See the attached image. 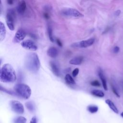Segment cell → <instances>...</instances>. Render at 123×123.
<instances>
[{"instance_id":"obj_1","label":"cell","mask_w":123,"mask_h":123,"mask_svg":"<svg viewBox=\"0 0 123 123\" xmlns=\"http://www.w3.org/2000/svg\"><path fill=\"white\" fill-rule=\"evenodd\" d=\"M24 64L26 69L33 73L37 72L40 67L39 59L37 54L35 52H30L26 55Z\"/></svg>"},{"instance_id":"obj_2","label":"cell","mask_w":123,"mask_h":123,"mask_svg":"<svg viewBox=\"0 0 123 123\" xmlns=\"http://www.w3.org/2000/svg\"><path fill=\"white\" fill-rule=\"evenodd\" d=\"M16 79V75L14 68L9 63L4 64L0 69V80L4 83H12Z\"/></svg>"},{"instance_id":"obj_3","label":"cell","mask_w":123,"mask_h":123,"mask_svg":"<svg viewBox=\"0 0 123 123\" xmlns=\"http://www.w3.org/2000/svg\"><path fill=\"white\" fill-rule=\"evenodd\" d=\"M15 93L21 97L27 99L31 95V89L27 85L23 83L17 84L14 87Z\"/></svg>"},{"instance_id":"obj_4","label":"cell","mask_w":123,"mask_h":123,"mask_svg":"<svg viewBox=\"0 0 123 123\" xmlns=\"http://www.w3.org/2000/svg\"><path fill=\"white\" fill-rule=\"evenodd\" d=\"M62 16L71 18H80L84 16V15L78 10L72 8H64L61 11Z\"/></svg>"},{"instance_id":"obj_5","label":"cell","mask_w":123,"mask_h":123,"mask_svg":"<svg viewBox=\"0 0 123 123\" xmlns=\"http://www.w3.org/2000/svg\"><path fill=\"white\" fill-rule=\"evenodd\" d=\"M15 19V13L13 9L8 10L6 15V22L7 25L10 30H14V23Z\"/></svg>"},{"instance_id":"obj_6","label":"cell","mask_w":123,"mask_h":123,"mask_svg":"<svg viewBox=\"0 0 123 123\" xmlns=\"http://www.w3.org/2000/svg\"><path fill=\"white\" fill-rule=\"evenodd\" d=\"M95 42L94 38H90L86 40H83L79 42H76L73 43L71 45L72 47L79 48H85L88 47L92 45Z\"/></svg>"},{"instance_id":"obj_7","label":"cell","mask_w":123,"mask_h":123,"mask_svg":"<svg viewBox=\"0 0 123 123\" xmlns=\"http://www.w3.org/2000/svg\"><path fill=\"white\" fill-rule=\"evenodd\" d=\"M10 106L11 110L18 114H23L24 112L23 105L19 101L13 100L10 101Z\"/></svg>"},{"instance_id":"obj_8","label":"cell","mask_w":123,"mask_h":123,"mask_svg":"<svg viewBox=\"0 0 123 123\" xmlns=\"http://www.w3.org/2000/svg\"><path fill=\"white\" fill-rule=\"evenodd\" d=\"M21 45L23 48L31 51H36L37 49V45L33 41L30 39L23 41L21 42Z\"/></svg>"},{"instance_id":"obj_9","label":"cell","mask_w":123,"mask_h":123,"mask_svg":"<svg viewBox=\"0 0 123 123\" xmlns=\"http://www.w3.org/2000/svg\"><path fill=\"white\" fill-rule=\"evenodd\" d=\"M26 34L25 32L22 29H18L13 37V41L16 43H19L21 41H24L23 40L26 37Z\"/></svg>"},{"instance_id":"obj_10","label":"cell","mask_w":123,"mask_h":123,"mask_svg":"<svg viewBox=\"0 0 123 123\" xmlns=\"http://www.w3.org/2000/svg\"><path fill=\"white\" fill-rule=\"evenodd\" d=\"M17 11L20 14H23L26 9V3L25 0H21L19 2L17 6Z\"/></svg>"},{"instance_id":"obj_11","label":"cell","mask_w":123,"mask_h":123,"mask_svg":"<svg viewBox=\"0 0 123 123\" xmlns=\"http://www.w3.org/2000/svg\"><path fill=\"white\" fill-rule=\"evenodd\" d=\"M98 75L99 77V78L101 80V81L103 87L104 89L105 90H108V86H107V81L106 79L105 78V77L104 76V74H103V72L102 70L100 69H99L98 71Z\"/></svg>"},{"instance_id":"obj_12","label":"cell","mask_w":123,"mask_h":123,"mask_svg":"<svg viewBox=\"0 0 123 123\" xmlns=\"http://www.w3.org/2000/svg\"><path fill=\"white\" fill-rule=\"evenodd\" d=\"M49 64H50L51 70L52 73H53V74H54L57 76H60V70L57 64L55 62L52 61L50 62Z\"/></svg>"},{"instance_id":"obj_13","label":"cell","mask_w":123,"mask_h":123,"mask_svg":"<svg viewBox=\"0 0 123 123\" xmlns=\"http://www.w3.org/2000/svg\"><path fill=\"white\" fill-rule=\"evenodd\" d=\"M47 55L51 58H55L58 54L57 49L54 47L49 48L47 50Z\"/></svg>"},{"instance_id":"obj_14","label":"cell","mask_w":123,"mask_h":123,"mask_svg":"<svg viewBox=\"0 0 123 123\" xmlns=\"http://www.w3.org/2000/svg\"><path fill=\"white\" fill-rule=\"evenodd\" d=\"M83 60H84V57L83 56L75 57L70 60L69 63L71 64L76 65H80L82 63Z\"/></svg>"},{"instance_id":"obj_15","label":"cell","mask_w":123,"mask_h":123,"mask_svg":"<svg viewBox=\"0 0 123 123\" xmlns=\"http://www.w3.org/2000/svg\"><path fill=\"white\" fill-rule=\"evenodd\" d=\"M6 28L4 24L0 22V41H2L5 38L6 36Z\"/></svg>"},{"instance_id":"obj_16","label":"cell","mask_w":123,"mask_h":123,"mask_svg":"<svg viewBox=\"0 0 123 123\" xmlns=\"http://www.w3.org/2000/svg\"><path fill=\"white\" fill-rule=\"evenodd\" d=\"M105 102L109 106L110 108L113 112H114L115 113H119V111H118V110L117 108L116 107V106L115 105L114 103L111 100H110L109 99H107L105 100Z\"/></svg>"},{"instance_id":"obj_17","label":"cell","mask_w":123,"mask_h":123,"mask_svg":"<svg viewBox=\"0 0 123 123\" xmlns=\"http://www.w3.org/2000/svg\"><path fill=\"white\" fill-rule=\"evenodd\" d=\"M91 94L92 95L97 97H99V98H103L104 96V92L100 90H98V89H94L93 90L91 91Z\"/></svg>"},{"instance_id":"obj_18","label":"cell","mask_w":123,"mask_h":123,"mask_svg":"<svg viewBox=\"0 0 123 123\" xmlns=\"http://www.w3.org/2000/svg\"><path fill=\"white\" fill-rule=\"evenodd\" d=\"M98 110V108L96 105H90L87 107V110L91 113H96Z\"/></svg>"},{"instance_id":"obj_19","label":"cell","mask_w":123,"mask_h":123,"mask_svg":"<svg viewBox=\"0 0 123 123\" xmlns=\"http://www.w3.org/2000/svg\"><path fill=\"white\" fill-rule=\"evenodd\" d=\"M65 80L67 83L70 85H74L75 82L73 78L70 75V74H67L65 76Z\"/></svg>"},{"instance_id":"obj_20","label":"cell","mask_w":123,"mask_h":123,"mask_svg":"<svg viewBox=\"0 0 123 123\" xmlns=\"http://www.w3.org/2000/svg\"><path fill=\"white\" fill-rule=\"evenodd\" d=\"M47 31H48V36H49V39L50 41L52 42H53L54 41V39L53 36L52 29L51 26L50 25H48Z\"/></svg>"},{"instance_id":"obj_21","label":"cell","mask_w":123,"mask_h":123,"mask_svg":"<svg viewBox=\"0 0 123 123\" xmlns=\"http://www.w3.org/2000/svg\"><path fill=\"white\" fill-rule=\"evenodd\" d=\"M13 123H26V119L23 116H18L13 119Z\"/></svg>"},{"instance_id":"obj_22","label":"cell","mask_w":123,"mask_h":123,"mask_svg":"<svg viewBox=\"0 0 123 123\" xmlns=\"http://www.w3.org/2000/svg\"><path fill=\"white\" fill-rule=\"evenodd\" d=\"M26 107L30 111H33L35 110V106L33 103L31 101H28L25 103Z\"/></svg>"},{"instance_id":"obj_23","label":"cell","mask_w":123,"mask_h":123,"mask_svg":"<svg viewBox=\"0 0 123 123\" xmlns=\"http://www.w3.org/2000/svg\"><path fill=\"white\" fill-rule=\"evenodd\" d=\"M111 89L112 90V92L118 98H120V95L118 93V92L117 91L116 87L114 86L113 85V84H111Z\"/></svg>"},{"instance_id":"obj_24","label":"cell","mask_w":123,"mask_h":123,"mask_svg":"<svg viewBox=\"0 0 123 123\" xmlns=\"http://www.w3.org/2000/svg\"><path fill=\"white\" fill-rule=\"evenodd\" d=\"M90 84L94 86H100V84L99 83V82L98 80H95L94 81H92V82H91Z\"/></svg>"},{"instance_id":"obj_25","label":"cell","mask_w":123,"mask_h":123,"mask_svg":"<svg viewBox=\"0 0 123 123\" xmlns=\"http://www.w3.org/2000/svg\"><path fill=\"white\" fill-rule=\"evenodd\" d=\"M79 72V70L78 68H75L72 72V75H73V77H76L78 75Z\"/></svg>"},{"instance_id":"obj_26","label":"cell","mask_w":123,"mask_h":123,"mask_svg":"<svg viewBox=\"0 0 123 123\" xmlns=\"http://www.w3.org/2000/svg\"><path fill=\"white\" fill-rule=\"evenodd\" d=\"M120 50V48L118 46H115L114 48H113V51L114 53H118Z\"/></svg>"},{"instance_id":"obj_27","label":"cell","mask_w":123,"mask_h":123,"mask_svg":"<svg viewBox=\"0 0 123 123\" xmlns=\"http://www.w3.org/2000/svg\"><path fill=\"white\" fill-rule=\"evenodd\" d=\"M56 42H57V45H58L59 47H62V42H61V41L59 38H57V39H56Z\"/></svg>"},{"instance_id":"obj_28","label":"cell","mask_w":123,"mask_h":123,"mask_svg":"<svg viewBox=\"0 0 123 123\" xmlns=\"http://www.w3.org/2000/svg\"><path fill=\"white\" fill-rule=\"evenodd\" d=\"M30 123H37V118L36 116H34L32 118L30 121Z\"/></svg>"},{"instance_id":"obj_29","label":"cell","mask_w":123,"mask_h":123,"mask_svg":"<svg viewBox=\"0 0 123 123\" xmlns=\"http://www.w3.org/2000/svg\"><path fill=\"white\" fill-rule=\"evenodd\" d=\"M43 16H44V17L46 19H49V17H50L49 14L47 12H45L43 13Z\"/></svg>"},{"instance_id":"obj_30","label":"cell","mask_w":123,"mask_h":123,"mask_svg":"<svg viewBox=\"0 0 123 123\" xmlns=\"http://www.w3.org/2000/svg\"><path fill=\"white\" fill-rule=\"evenodd\" d=\"M120 13H121L120 10H117V11H116L115 12V15H116V16H119V15H120Z\"/></svg>"},{"instance_id":"obj_31","label":"cell","mask_w":123,"mask_h":123,"mask_svg":"<svg viewBox=\"0 0 123 123\" xmlns=\"http://www.w3.org/2000/svg\"><path fill=\"white\" fill-rule=\"evenodd\" d=\"M7 3H8L9 5H12V4L13 3V1L12 0H8L7 1Z\"/></svg>"},{"instance_id":"obj_32","label":"cell","mask_w":123,"mask_h":123,"mask_svg":"<svg viewBox=\"0 0 123 123\" xmlns=\"http://www.w3.org/2000/svg\"><path fill=\"white\" fill-rule=\"evenodd\" d=\"M121 116L123 118V112H122L121 113Z\"/></svg>"}]
</instances>
